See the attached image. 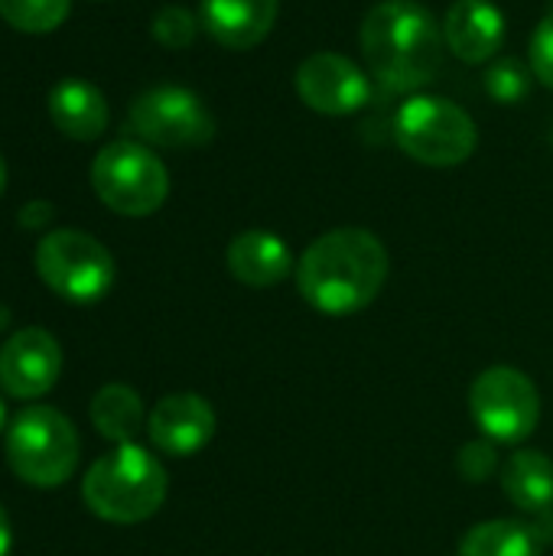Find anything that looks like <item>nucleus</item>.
Returning a JSON list of instances; mask_svg holds the SVG:
<instances>
[{
	"mask_svg": "<svg viewBox=\"0 0 553 556\" xmlns=\"http://www.w3.org/2000/svg\"><path fill=\"white\" fill-rule=\"evenodd\" d=\"M388 251L368 228H336L319 235L297 264L303 300L326 316H352L375 303L388 280Z\"/></svg>",
	"mask_w": 553,
	"mask_h": 556,
	"instance_id": "1",
	"label": "nucleus"
},
{
	"mask_svg": "<svg viewBox=\"0 0 553 556\" xmlns=\"http://www.w3.org/2000/svg\"><path fill=\"white\" fill-rule=\"evenodd\" d=\"M359 42L372 75L391 91H420L443 68V26L417 0H385L372 7Z\"/></svg>",
	"mask_w": 553,
	"mask_h": 556,
	"instance_id": "2",
	"label": "nucleus"
},
{
	"mask_svg": "<svg viewBox=\"0 0 553 556\" xmlns=\"http://www.w3.org/2000/svg\"><path fill=\"white\" fill-rule=\"evenodd\" d=\"M166 469L153 453L137 443L114 446L81 479L85 508L111 525H140L153 518L166 502Z\"/></svg>",
	"mask_w": 553,
	"mask_h": 556,
	"instance_id": "3",
	"label": "nucleus"
},
{
	"mask_svg": "<svg viewBox=\"0 0 553 556\" xmlns=\"http://www.w3.org/2000/svg\"><path fill=\"white\" fill-rule=\"evenodd\" d=\"M3 453L16 479L33 489H55L72 479L81 443L65 414L33 404L10 420Z\"/></svg>",
	"mask_w": 553,
	"mask_h": 556,
	"instance_id": "4",
	"label": "nucleus"
},
{
	"mask_svg": "<svg viewBox=\"0 0 553 556\" xmlns=\"http://www.w3.org/2000/svg\"><path fill=\"white\" fill-rule=\"evenodd\" d=\"M398 147L424 166H460L476 153L479 134L473 117L437 94H414L394 114Z\"/></svg>",
	"mask_w": 553,
	"mask_h": 556,
	"instance_id": "5",
	"label": "nucleus"
},
{
	"mask_svg": "<svg viewBox=\"0 0 553 556\" xmlns=\"http://www.w3.org/2000/svg\"><path fill=\"white\" fill-rule=\"evenodd\" d=\"M91 189L111 212L143 218L166 202L169 173L143 143L114 140L91 163Z\"/></svg>",
	"mask_w": 553,
	"mask_h": 556,
	"instance_id": "6",
	"label": "nucleus"
},
{
	"mask_svg": "<svg viewBox=\"0 0 553 556\" xmlns=\"http://www.w3.org/2000/svg\"><path fill=\"white\" fill-rule=\"evenodd\" d=\"M33 264L39 280L68 303H98L114 287L111 251L78 228H59L42 235Z\"/></svg>",
	"mask_w": 553,
	"mask_h": 556,
	"instance_id": "7",
	"label": "nucleus"
},
{
	"mask_svg": "<svg viewBox=\"0 0 553 556\" xmlns=\"http://www.w3.org/2000/svg\"><path fill=\"white\" fill-rule=\"evenodd\" d=\"M469 414L486 440L515 446L538 430L541 394L525 371L492 365L469 388Z\"/></svg>",
	"mask_w": 553,
	"mask_h": 556,
	"instance_id": "8",
	"label": "nucleus"
},
{
	"mask_svg": "<svg viewBox=\"0 0 553 556\" xmlns=\"http://www.w3.org/2000/svg\"><path fill=\"white\" fill-rule=\"evenodd\" d=\"M130 130L153 147H202L212 140L215 121L196 91L160 85L130 104Z\"/></svg>",
	"mask_w": 553,
	"mask_h": 556,
	"instance_id": "9",
	"label": "nucleus"
},
{
	"mask_svg": "<svg viewBox=\"0 0 553 556\" xmlns=\"http://www.w3.org/2000/svg\"><path fill=\"white\" fill-rule=\"evenodd\" d=\"M297 91L310 111L342 117L368 104V75L339 52H313L297 68Z\"/></svg>",
	"mask_w": 553,
	"mask_h": 556,
	"instance_id": "10",
	"label": "nucleus"
},
{
	"mask_svg": "<svg viewBox=\"0 0 553 556\" xmlns=\"http://www.w3.org/2000/svg\"><path fill=\"white\" fill-rule=\"evenodd\" d=\"M62 375V345L39 326L16 329L0 345V388L16 401H36Z\"/></svg>",
	"mask_w": 553,
	"mask_h": 556,
	"instance_id": "11",
	"label": "nucleus"
},
{
	"mask_svg": "<svg viewBox=\"0 0 553 556\" xmlns=\"http://www.w3.org/2000/svg\"><path fill=\"white\" fill-rule=\"evenodd\" d=\"M150 443L166 456H196L215 437V410L202 394H166L147 414Z\"/></svg>",
	"mask_w": 553,
	"mask_h": 556,
	"instance_id": "12",
	"label": "nucleus"
},
{
	"mask_svg": "<svg viewBox=\"0 0 553 556\" xmlns=\"http://www.w3.org/2000/svg\"><path fill=\"white\" fill-rule=\"evenodd\" d=\"M447 49L469 62H489L505 42V16L492 0H453L443 20Z\"/></svg>",
	"mask_w": 553,
	"mask_h": 556,
	"instance_id": "13",
	"label": "nucleus"
},
{
	"mask_svg": "<svg viewBox=\"0 0 553 556\" xmlns=\"http://www.w3.org/2000/svg\"><path fill=\"white\" fill-rule=\"evenodd\" d=\"M228 270L238 283L264 290V287H277L290 277L293 270V251L290 244L274 235V231H241L238 238H231L228 244Z\"/></svg>",
	"mask_w": 553,
	"mask_h": 556,
	"instance_id": "14",
	"label": "nucleus"
},
{
	"mask_svg": "<svg viewBox=\"0 0 553 556\" xmlns=\"http://www.w3.org/2000/svg\"><path fill=\"white\" fill-rule=\"evenodd\" d=\"M280 0H202V26L225 49H254L274 29Z\"/></svg>",
	"mask_w": 553,
	"mask_h": 556,
	"instance_id": "15",
	"label": "nucleus"
},
{
	"mask_svg": "<svg viewBox=\"0 0 553 556\" xmlns=\"http://www.w3.org/2000/svg\"><path fill=\"white\" fill-rule=\"evenodd\" d=\"M49 117L59 134L72 140H98L108 130V101L95 85L81 78H65L49 94Z\"/></svg>",
	"mask_w": 553,
	"mask_h": 556,
	"instance_id": "16",
	"label": "nucleus"
},
{
	"mask_svg": "<svg viewBox=\"0 0 553 556\" xmlns=\"http://www.w3.org/2000/svg\"><path fill=\"white\" fill-rule=\"evenodd\" d=\"M502 492L518 511H553V459L541 450H518L502 466Z\"/></svg>",
	"mask_w": 553,
	"mask_h": 556,
	"instance_id": "17",
	"label": "nucleus"
},
{
	"mask_svg": "<svg viewBox=\"0 0 553 556\" xmlns=\"http://www.w3.org/2000/svg\"><path fill=\"white\" fill-rule=\"evenodd\" d=\"M88 417L95 424V430L124 446V443H134V437L147 427V410H143V401L134 388L127 384H104L95 397H91V407H88Z\"/></svg>",
	"mask_w": 553,
	"mask_h": 556,
	"instance_id": "18",
	"label": "nucleus"
},
{
	"mask_svg": "<svg viewBox=\"0 0 553 556\" xmlns=\"http://www.w3.org/2000/svg\"><path fill=\"white\" fill-rule=\"evenodd\" d=\"M460 556H541V538L521 521H482L466 531Z\"/></svg>",
	"mask_w": 553,
	"mask_h": 556,
	"instance_id": "19",
	"label": "nucleus"
},
{
	"mask_svg": "<svg viewBox=\"0 0 553 556\" xmlns=\"http://www.w3.org/2000/svg\"><path fill=\"white\" fill-rule=\"evenodd\" d=\"M72 0H0V16L20 33H52L65 23Z\"/></svg>",
	"mask_w": 553,
	"mask_h": 556,
	"instance_id": "20",
	"label": "nucleus"
},
{
	"mask_svg": "<svg viewBox=\"0 0 553 556\" xmlns=\"http://www.w3.org/2000/svg\"><path fill=\"white\" fill-rule=\"evenodd\" d=\"M531 81H535L531 65H525L521 59L505 55L486 72V94L495 104H518V101H525L531 94Z\"/></svg>",
	"mask_w": 553,
	"mask_h": 556,
	"instance_id": "21",
	"label": "nucleus"
},
{
	"mask_svg": "<svg viewBox=\"0 0 553 556\" xmlns=\"http://www.w3.org/2000/svg\"><path fill=\"white\" fill-rule=\"evenodd\" d=\"M199 33V20L186 7H163L153 16V39L166 49H186L192 46Z\"/></svg>",
	"mask_w": 553,
	"mask_h": 556,
	"instance_id": "22",
	"label": "nucleus"
},
{
	"mask_svg": "<svg viewBox=\"0 0 553 556\" xmlns=\"http://www.w3.org/2000/svg\"><path fill=\"white\" fill-rule=\"evenodd\" d=\"M456 469L466 482H489L499 469V453H495V443L492 440H473L460 450V459H456Z\"/></svg>",
	"mask_w": 553,
	"mask_h": 556,
	"instance_id": "23",
	"label": "nucleus"
},
{
	"mask_svg": "<svg viewBox=\"0 0 553 556\" xmlns=\"http://www.w3.org/2000/svg\"><path fill=\"white\" fill-rule=\"evenodd\" d=\"M531 72L541 85L553 88V10L538 23L531 36Z\"/></svg>",
	"mask_w": 553,
	"mask_h": 556,
	"instance_id": "24",
	"label": "nucleus"
},
{
	"mask_svg": "<svg viewBox=\"0 0 553 556\" xmlns=\"http://www.w3.org/2000/svg\"><path fill=\"white\" fill-rule=\"evenodd\" d=\"M49 222H52V205L49 202H26L20 208V225L29 228V231H39Z\"/></svg>",
	"mask_w": 553,
	"mask_h": 556,
	"instance_id": "25",
	"label": "nucleus"
},
{
	"mask_svg": "<svg viewBox=\"0 0 553 556\" xmlns=\"http://www.w3.org/2000/svg\"><path fill=\"white\" fill-rule=\"evenodd\" d=\"M10 547H13V531H10V518H7V511L0 508V556L10 554Z\"/></svg>",
	"mask_w": 553,
	"mask_h": 556,
	"instance_id": "26",
	"label": "nucleus"
},
{
	"mask_svg": "<svg viewBox=\"0 0 553 556\" xmlns=\"http://www.w3.org/2000/svg\"><path fill=\"white\" fill-rule=\"evenodd\" d=\"M3 189H7V163L0 156V195H3Z\"/></svg>",
	"mask_w": 553,
	"mask_h": 556,
	"instance_id": "27",
	"label": "nucleus"
},
{
	"mask_svg": "<svg viewBox=\"0 0 553 556\" xmlns=\"http://www.w3.org/2000/svg\"><path fill=\"white\" fill-rule=\"evenodd\" d=\"M3 427H10V424H7V404H3V397H0V433H3Z\"/></svg>",
	"mask_w": 553,
	"mask_h": 556,
	"instance_id": "28",
	"label": "nucleus"
}]
</instances>
